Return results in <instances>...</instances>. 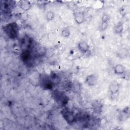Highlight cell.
<instances>
[{"mask_svg":"<svg viewBox=\"0 0 130 130\" xmlns=\"http://www.w3.org/2000/svg\"><path fill=\"white\" fill-rule=\"evenodd\" d=\"M85 83L89 86H94L98 82V76L95 74L88 75L85 78Z\"/></svg>","mask_w":130,"mask_h":130,"instance_id":"1","label":"cell"},{"mask_svg":"<svg viewBox=\"0 0 130 130\" xmlns=\"http://www.w3.org/2000/svg\"><path fill=\"white\" fill-rule=\"evenodd\" d=\"M120 88V85L119 83L114 80L112 81L109 85V90L110 92L112 94H115L117 93Z\"/></svg>","mask_w":130,"mask_h":130,"instance_id":"2","label":"cell"},{"mask_svg":"<svg viewBox=\"0 0 130 130\" xmlns=\"http://www.w3.org/2000/svg\"><path fill=\"white\" fill-rule=\"evenodd\" d=\"M74 20L78 24L82 23L85 21V14L83 12H75L74 14Z\"/></svg>","mask_w":130,"mask_h":130,"instance_id":"3","label":"cell"},{"mask_svg":"<svg viewBox=\"0 0 130 130\" xmlns=\"http://www.w3.org/2000/svg\"><path fill=\"white\" fill-rule=\"evenodd\" d=\"M78 48L81 52L86 53L89 50L90 46L86 41H82L78 43Z\"/></svg>","mask_w":130,"mask_h":130,"instance_id":"4","label":"cell"},{"mask_svg":"<svg viewBox=\"0 0 130 130\" xmlns=\"http://www.w3.org/2000/svg\"><path fill=\"white\" fill-rule=\"evenodd\" d=\"M109 17L107 14H104L102 18V23L100 26L101 31H105L107 29L108 26V21Z\"/></svg>","mask_w":130,"mask_h":130,"instance_id":"5","label":"cell"},{"mask_svg":"<svg viewBox=\"0 0 130 130\" xmlns=\"http://www.w3.org/2000/svg\"><path fill=\"white\" fill-rule=\"evenodd\" d=\"M18 5L19 7L24 11H27L29 10L32 6V4L30 1L24 0L19 1Z\"/></svg>","mask_w":130,"mask_h":130,"instance_id":"6","label":"cell"},{"mask_svg":"<svg viewBox=\"0 0 130 130\" xmlns=\"http://www.w3.org/2000/svg\"><path fill=\"white\" fill-rule=\"evenodd\" d=\"M113 71L115 74L117 75H123L125 72V68L121 64H117L114 67Z\"/></svg>","mask_w":130,"mask_h":130,"instance_id":"7","label":"cell"},{"mask_svg":"<svg viewBox=\"0 0 130 130\" xmlns=\"http://www.w3.org/2000/svg\"><path fill=\"white\" fill-rule=\"evenodd\" d=\"M63 117L68 122H72L74 121V117L72 112L69 111H66L63 113Z\"/></svg>","mask_w":130,"mask_h":130,"instance_id":"8","label":"cell"},{"mask_svg":"<svg viewBox=\"0 0 130 130\" xmlns=\"http://www.w3.org/2000/svg\"><path fill=\"white\" fill-rule=\"evenodd\" d=\"M114 28V31L115 33L116 34H121L123 29V24L121 22H119L117 23L113 28Z\"/></svg>","mask_w":130,"mask_h":130,"instance_id":"9","label":"cell"},{"mask_svg":"<svg viewBox=\"0 0 130 130\" xmlns=\"http://www.w3.org/2000/svg\"><path fill=\"white\" fill-rule=\"evenodd\" d=\"M80 84L77 81H75L73 83L72 85V90L74 92H78L80 90Z\"/></svg>","mask_w":130,"mask_h":130,"instance_id":"10","label":"cell"},{"mask_svg":"<svg viewBox=\"0 0 130 130\" xmlns=\"http://www.w3.org/2000/svg\"><path fill=\"white\" fill-rule=\"evenodd\" d=\"M70 35V30L68 28H63L61 32V36L63 38H68Z\"/></svg>","mask_w":130,"mask_h":130,"instance_id":"11","label":"cell"},{"mask_svg":"<svg viewBox=\"0 0 130 130\" xmlns=\"http://www.w3.org/2000/svg\"><path fill=\"white\" fill-rule=\"evenodd\" d=\"M92 106L96 112H100L102 110V104L99 102H95Z\"/></svg>","mask_w":130,"mask_h":130,"instance_id":"12","label":"cell"},{"mask_svg":"<svg viewBox=\"0 0 130 130\" xmlns=\"http://www.w3.org/2000/svg\"><path fill=\"white\" fill-rule=\"evenodd\" d=\"M54 17V13L51 11H49L47 12L46 14V18L47 21H52Z\"/></svg>","mask_w":130,"mask_h":130,"instance_id":"13","label":"cell"}]
</instances>
